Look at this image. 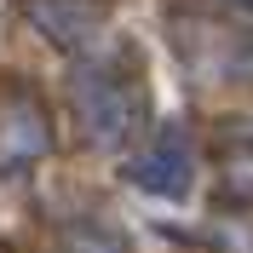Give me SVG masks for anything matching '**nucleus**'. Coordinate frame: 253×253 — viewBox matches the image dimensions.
<instances>
[{"label":"nucleus","instance_id":"nucleus-1","mask_svg":"<svg viewBox=\"0 0 253 253\" xmlns=\"http://www.w3.org/2000/svg\"><path fill=\"white\" fill-rule=\"evenodd\" d=\"M75 104H81V115H86L81 126H92L98 144H115V138H126V132L138 126V81L86 75L75 86Z\"/></svg>","mask_w":253,"mask_h":253},{"label":"nucleus","instance_id":"nucleus-2","mask_svg":"<svg viewBox=\"0 0 253 253\" xmlns=\"http://www.w3.org/2000/svg\"><path fill=\"white\" fill-rule=\"evenodd\" d=\"M132 184L156 190V196H184V190H190V144H184L178 126L156 132V144L132 161Z\"/></svg>","mask_w":253,"mask_h":253},{"label":"nucleus","instance_id":"nucleus-3","mask_svg":"<svg viewBox=\"0 0 253 253\" xmlns=\"http://www.w3.org/2000/svg\"><path fill=\"white\" fill-rule=\"evenodd\" d=\"M46 150V115L35 110L29 98H17L12 110L0 115V161L6 167H17V161H29Z\"/></svg>","mask_w":253,"mask_h":253},{"label":"nucleus","instance_id":"nucleus-4","mask_svg":"<svg viewBox=\"0 0 253 253\" xmlns=\"http://www.w3.org/2000/svg\"><path fill=\"white\" fill-rule=\"evenodd\" d=\"M242 6H253V0H242Z\"/></svg>","mask_w":253,"mask_h":253}]
</instances>
